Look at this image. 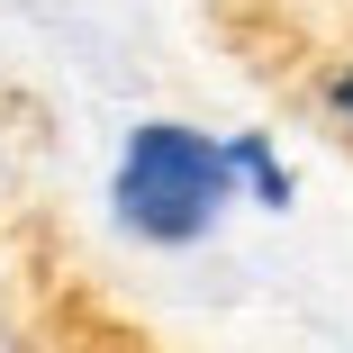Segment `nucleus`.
I'll return each mask as SVG.
<instances>
[{
  "label": "nucleus",
  "instance_id": "obj_2",
  "mask_svg": "<svg viewBox=\"0 0 353 353\" xmlns=\"http://www.w3.org/2000/svg\"><path fill=\"white\" fill-rule=\"evenodd\" d=\"M227 163H236V190H254L263 208H290V199H299L290 163L272 154V136H227Z\"/></svg>",
  "mask_w": 353,
  "mask_h": 353
},
{
  "label": "nucleus",
  "instance_id": "obj_4",
  "mask_svg": "<svg viewBox=\"0 0 353 353\" xmlns=\"http://www.w3.org/2000/svg\"><path fill=\"white\" fill-rule=\"evenodd\" d=\"M0 181H10V127H0Z\"/></svg>",
  "mask_w": 353,
  "mask_h": 353
},
{
  "label": "nucleus",
  "instance_id": "obj_3",
  "mask_svg": "<svg viewBox=\"0 0 353 353\" xmlns=\"http://www.w3.org/2000/svg\"><path fill=\"white\" fill-rule=\"evenodd\" d=\"M317 100H326V118H335V127L353 136V63H335V73H326V91H317Z\"/></svg>",
  "mask_w": 353,
  "mask_h": 353
},
{
  "label": "nucleus",
  "instance_id": "obj_1",
  "mask_svg": "<svg viewBox=\"0 0 353 353\" xmlns=\"http://www.w3.org/2000/svg\"><path fill=\"white\" fill-rule=\"evenodd\" d=\"M236 208V163L227 136H208L190 118H136L118 136V172H109V227L181 254L199 236H218V218Z\"/></svg>",
  "mask_w": 353,
  "mask_h": 353
}]
</instances>
